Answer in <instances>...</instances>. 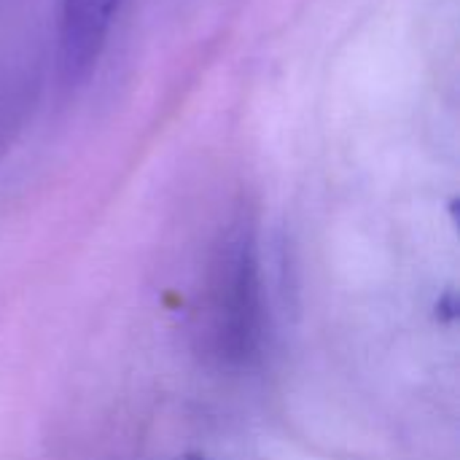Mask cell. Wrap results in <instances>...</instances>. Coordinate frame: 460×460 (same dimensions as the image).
Returning a JSON list of instances; mask_svg holds the SVG:
<instances>
[{
  "mask_svg": "<svg viewBox=\"0 0 460 460\" xmlns=\"http://www.w3.org/2000/svg\"><path fill=\"white\" fill-rule=\"evenodd\" d=\"M216 278V329L221 350L232 358H245L253 353L261 334V286L251 226L240 224L229 232Z\"/></svg>",
  "mask_w": 460,
  "mask_h": 460,
  "instance_id": "obj_1",
  "label": "cell"
},
{
  "mask_svg": "<svg viewBox=\"0 0 460 460\" xmlns=\"http://www.w3.org/2000/svg\"><path fill=\"white\" fill-rule=\"evenodd\" d=\"M121 0H62L59 8V70L67 84L84 81L108 40Z\"/></svg>",
  "mask_w": 460,
  "mask_h": 460,
  "instance_id": "obj_2",
  "label": "cell"
},
{
  "mask_svg": "<svg viewBox=\"0 0 460 460\" xmlns=\"http://www.w3.org/2000/svg\"><path fill=\"white\" fill-rule=\"evenodd\" d=\"M183 460H199V458H183Z\"/></svg>",
  "mask_w": 460,
  "mask_h": 460,
  "instance_id": "obj_3",
  "label": "cell"
}]
</instances>
